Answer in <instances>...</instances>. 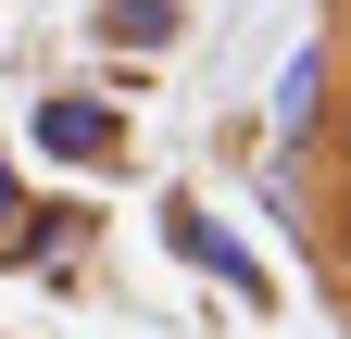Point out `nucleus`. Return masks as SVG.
I'll use <instances>...</instances> for the list:
<instances>
[{"instance_id": "nucleus-1", "label": "nucleus", "mask_w": 351, "mask_h": 339, "mask_svg": "<svg viewBox=\"0 0 351 339\" xmlns=\"http://www.w3.org/2000/svg\"><path fill=\"white\" fill-rule=\"evenodd\" d=\"M163 239H176V264H201L239 314H276V277L251 264V239H239L226 214H201V201H163Z\"/></svg>"}, {"instance_id": "nucleus-2", "label": "nucleus", "mask_w": 351, "mask_h": 339, "mask_svg": "<svg viewBox=\"0 0 351 339\" xmlns=\"http://www.w3.org/2000/svg\"><path fill=\"white\" fill-rule=\"evenodd\" d=\"M25 139L51 151V163H113V151H125V126H113V101H88V89H51V101L25 113Z\"/></svg>"}, {"instance_id": "nucleus-3", "label": "nucleus", "mask_w": 351, "mask_h": 339, "mask_svg": "<svg viewBox=\"0 0 351 339\" xmlns=\"http://www.w3.org/2000/svg\"><path fill=\"white\" fill-rule=\"evenodd\" d=\"M75 251H88V214H75V201H51V214L13 226V251H0V264H25V277H75Z\"/></svg>"}, {"instance_id": "nucleus-4", "label": "nucleus", "mask_w": 351, "mask_h": 339, "mask_svg": "<svg viewBox=\"0 0 351 339\" xmlns=\"http://www.w3.org/2000/svg\"><path fill=\"white\" fill-rule=\"evenodd\" d=\"M276 126H289V139H314V126H326V63H314V51L276 75Z\"/></svg>"}, {"instance_id": "nucleus-5", "label": "nucleus", "mask_w": 351, "mask_h": 339, "mask_svg": "<svg viewBox=\"0 0 351 339\" xmlns=\"http://www.w3.org/2000/svg\"><path fill=\"white\" fill-rule=\"evenodd\" d=\"M101 38H125V51H163V38H176V0H101Z\"/></svg>"}, {"instance_id": "nucleus-6", "label": "nucleus", "mask_w": 351, "mask_h": 339, "mask_svg": "<svg viewBox=\"0 0 351 339\" xmlns=\"http://www.w3.org/2000/svg\"><path fill=\"white\" fill-rule=\"evenodd\" d=\"M13 226H25V176H13V151H0V251H13Z\"/></svg>"}, {"instance_id": "nucleus-7", "label": "nucleus", "mask_w": 351, "mask_h": 339, "mask_svg": "<svg viewBox=\"0 0 351 339\" xmlns=\"http://www.w3.org/2000/svg\"><path fill=\"white\" fill-rule=\"evenodd\" d=\"M326 151H339V163H351V101H339V113H326Z\"/></svg>"}, {"instance_id": "nucleus-8", "label": "nucleus", "mask_w": 351, "mask_h": 339, "mask_svg": "<svg viewBox=\"0 0 351 339\" xmlns=\"http://www.w3.org/2000/svg\"><path fill=\"white\" fill-rule=\"evenodd\" d=\"M339 264H351V201H339Z\"/></svg>"}]
</instances>
